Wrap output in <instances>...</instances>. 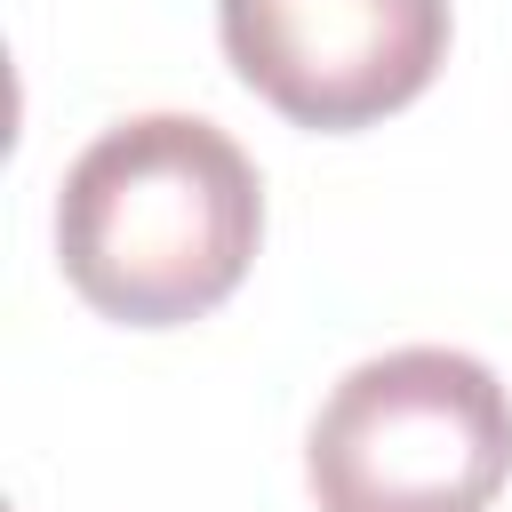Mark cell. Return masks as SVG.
<instances>
[{"label": "cell", "instance_id": "obj_2", "mask_svg": "<svg viewBox=\"0 0 512 512\" xmlns=\"http://www.w3.org/2000/svg\"><path fill=\"white\" fill-rule=\"evenodd\" d=\"M304 480L320 512H488L512 480V392L448 344L376 352L320 400Z\"/></svg>", "mask_w": 512, "mask_h": 512}, {"label": "cell", "instance_id": "obj_1", "mask_svg": "<svg viewBox=\"0 0 512 512\" xmlns=\"http://www.w3.org/2000/svg\"><path fill=\"white\" fill-rule=\"evenodd\" d=\"M264 240V184L248 152L200 112H136L104 128L56 200L64 280L128 328L216 312Z\"/></svg>", "mask_w": 512, "mask_h": 512}, {"label": "cell", "instance_id": "obj_3", "mask_svg": "<svg viewBox=\"0 0 512 512\" xmlns=\"http://www.w3.org/2000/svg\"><path fill=\"white\" fill-rule=\"evenodd\" d=\"M232 72L296 128H368L448 56V0H216Z\"/></svg>", "mask_w": 512, "mask_h": 512}]
</instances>
